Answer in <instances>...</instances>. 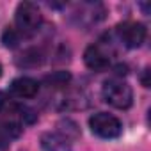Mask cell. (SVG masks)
<instances>
[{
    "label": "cell",
    "instance_id": "obj_1",
    "mask_svg": "<svg viewBox=\"0 0 151 151\" xmlns=\"http://www.w3.org/2000/svg\"><path fill=\"white\" fill-rule=\"evenodd\" d=\"M14 23H16V32L20 36L22 34L30 36L39 30V27L43 23V14L36 4L22 2V4H18L16 13H14Z\"/></svg>",
    "mask_w": 151,
    "mask_h": 151
},
{
    "label": "cell",
    "instance_id": "obj_2",
    "mask_svg": "<svg viewBox=\"0 0 151 151\" xmlns=\"http://www.w3.org/2000/svg\"><path fill=\"white\" fill-rule=\"evenodd\" d=\"M101 94H103V100L114 107V109H119V110H126L132 107L133 103V91L132 87L123 82V80H107L103 84V89H101Z\"/></svg>",
    "mask_w": 151,
    "mask_h": 151
},
{
    "label": "cell",
    "instance_id": "obj_3",
    "mask_svg": "<svg viewBox=\"0 0 151 151\" xmlns=\"http://www.w3.org/2000/svg\"><path fill=\"white\" fill-rule=\"evenodd\" d=\"M89 126H91V132L101 139H116L123 132L121 121L109 112H98V114L91 116Z\"/></svg>",
    "mask_w": 151,
    "mask_h": 151
},
{
    "label": "cell",
    "instance_id": "obj_4",
    "mask_svg": "<svg viewBox=\"0 0 151 151\" xmlns=\"http://www.w3.org/2000/svg\"><path fill=\"white\" fill-rule=\"evenodd\" d=\"M116 32L128 48H139L147 36V30L140 22H123L116 27Z\"/></svg>",
    "mask_w": 151,
    "mask_h": 151
},
{
    "label": "cell",
    "instance_id": "obj_5",
    "mask_svg": "<svg viewBox=\"0 0 151 151\" xmlns=\"http://www.w3.org/2000/svg\"><path fill=\"white\" fill-rule=\"evenodd\" d=\"M84 62L93 71H105L110 66V57L100 45H91L84 52Z\"/></svg>",
    "mask_w": 151,
    "mask_h": 151
},
{
    "label": "cell",
    "instance_id": "obj_6",
    "mask_svg": "<svg viewBox=\"0 0 151 151\" xmlns=\"http://www.w3.org/2000/svg\"><path fill=\"white\" fill-rule=\"evenodd\" d=\"M39 91V84L34 78L20 77L11 82V93L18 98H34Z\"/></svg>",
    "mask_w": 151,
    "mask_h": 151
},
{
    "label": "cell",
    "instance_id": "obj_7",
    "mask_svg": "<svg viewBox=\"0 0 151 151\" xmlns=\"http://www.w3.org/2000/svg\"><path fill=\"white\" fill-rule=\"evenodd\" d=\"M41 147L43 151H71L69 139L60 133H43L41 135Z\"/></svg>",
    "mask_w": 151,
    "mask_h": 151
},
{
    "label": "cell",
    "instance_id": "obj_8",
    "mask_svg": "<svg viewBox=\"0 0 151 151\" xmlns=\"http://www.w3.org/2000/svg\"><path fill=\"white\" fill-rule=\"evenodd\" d=\"M16 110H22V107L14 100H11L7 94L0 93V112H4V114H14Z\"/></svg>",
    "mask_w": 151,
    "mask_h": 151
},
{
    "label": "cell",
    "instance_id": "obj_9",
    "mask_svg": "<svg viewBox=\"0 0 151 151\" xmlns=\"http://www.w3.org/2000/svg\"><path fill=\"white\" fill-rule=\"evenodd\" d=\"M4 45L6 46H14L16 43H18V39H20V34L16 32V29H7L6 32H4Z\"/></svg>",
    "mask_w": 151,
    "mask_h": 151
},
{
    "label": "cell",
    "instance_id": "obj_10",
    "mask_svg": "<svg viewBox=\"0 0 151 151\" xmlns=\"http://www.w3.org/2000/svg\"><path fill=\"white\" fill-rule=\"evenodd\" d=\"M0 77H2V64H0Z\"/></svg>",
    "mask_w": 151,
    "mask_h": 151
}]
</instances>
